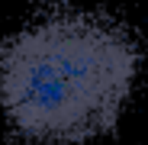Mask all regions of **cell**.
<instances>
[{
  "mask_svg": "<svg viewBox=\"0 0 148 145\" xmlns=\"http://www.w3.org/2000/svg\"><path fill=\"white\" fill-rule=\"evenodd\" d=\"M138 68V42L110 16L45 13L0 39V113L29 142L84 145L116 129Z\"/></svg>",
  "mask_w": 148,
  "mask_h": 145,
  "instance_id": "cell-1",
  "label": "cell"
}]
</instances>
